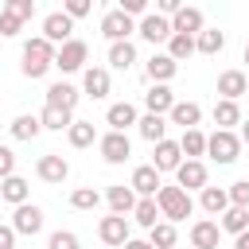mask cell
I'll return each instance as SVG.
<instances>
[{
  "instance_id": "cell-40",
  "label": "cell",
  "mask_w": 249,
  "mask_h": 249,
  "mask_svg": "<svg viewBox=\"0 0 249 249\" xmlns=\"http://www.w3.org/2000/svg\"><path fill=\"white\" fill-rule=\"evenodd\" d=\"M47 249H82V245H78V233H70V230H54V233L47 237Z\"/></svg>"
},
{
  "instance_id": "cell-19",
  "label": "cell",
  "mask_w": 249,
  "mask_h": 249,
  "mask_svg": "<svg viewBox=\"0 0 249 249\" xmlns=\"http://www.w3.org/2000/svg\"><path fill=\"white\" fill-rule=\"evenodd\" d=\"M78 97H82V93H78L70 82H54V86L47 89V105H51V109H62V113H74Z\"/></svg>"
},
{
  "instance_id": "cell-15",
  "label": "cell",
  "mask_w": 249,
  "mask_h": 249,
  "mask_svg": "<svg viewBox=\"0 0 249 249\" xmlns=\"http://www.w3.org/2000/svg\"><path fill=\"white\" fill-rule=\"evenodd\" d=\"M136 31H140L148 43H167V39H171V19H163V16H156V12H148V16L136 23Z\"/></svg>"
},
{
  "instance_id": "cell-1",
  "label": "cell",
  "mask_w": 249,
  "mask_h": 249,
  "mask_svg": "<svg viewBox=\"0 0 249 249\" xmlns=\"http://www.w3.org/2000/svg\"><path fill=\"white\" fill-rule=\"evenodd\" d=\"M54 47L43 39V35H35V39H27L23 43V62H19V70H23V78H43L51 66H54Z\"/></svg>"
},
{
  "instance_id": "cell-17",
  "label": "cell",
  "mask_w": 249,
  "mask_h": 249,
  "mask_svg": "<svg viewBox=\"0 0 249 249\" xmlns=\"http://www.w3.org/2000/svg\"><path fill=\"white\" fill-rule=\"evenodd\" d=\"M198 31H206V23H202V12L198 8H179V16L171 19V35H198Z\"/></svg>"
},
{
  "instance_id": "cell-41",
  "label": "cell",
  "mask_w": 249,
  "mask_h": 249,
  "mask_svg": "<svg viewBox=\"0 0 249 249\" xmlns=\"http://www.w3.org/2000/svg\"><path fill=\"white\" fill-rule=\"evenodd\" d=\"M230 191V206H241V210H249V179H237L233 187H226Z\"/></svg>"
},
{
  "instance_id": "cell-12",
  "label": "cell",
  "mask_w": 249,
  "mask_h": 249,
  "mask_svg": "<svg viewBox=\"0 0 249 249\" xmlns=\"http://www.w3.org/2000/svg\"><path fill=\"white\" fill-rule=\"evenodd\" d=\"M218 241H222V226L214 218H198L191 226V249H218Z\"/></svg>"
},
{
  "instance_id": "cell-7",
  "label": "cell",
  "mask_w": 249,
  "mask_h": 249,
  "mask_svg": "<svg viewBox=\"0 0 249 249\" xmlns=\"http://www.w3.org/2000/svg\"><path fill=\"white\" fill-rule=\"evenodd\" d=\"M70 31H74V19H70L66 12H51V16H43V39H47L51 47H54V43H58V47L70 43V39H74Z\"/></svg>"
},
{
  "instance_id": "cell-6",
  "label": "cell",
  "mask_w": 249,
  "mask_h": 249,
  "mask_svg": "<svg viewBox=\"0 0 249 249\" xmlns=\"http://www.w3.org/2000/svg\"><path fill=\"white\" fill-rule=\"evenodd\" d=\"M97 237H101L109 249H124V245H128V218H121V214L101 218V222H97Z\"/></svg>"
},
{
  "instance_id": "cell-37",
  "label": "cell",
  "mask_w": 249,
  "mask_h": 249,
  "mask_svg": "<svg viewBox=\"0 0 249 249\" xmlns=\"http://www.w3.org/2000/svg\"><path fill=\"white\" fill-rule=\"evenodd\" d=\"M198 47H195V35H171L167 39V54L175 58V62H183V58H191Z\"/></svg>"
},
{
  "instance_id": "cell-34",
  "label": "cell",
  "mask_w": 249,
  "mask_h": 249,
  "mask_svg": "<svg viewBox=\"0 0 249 249\" xmlns=\"http://www.w3.org/2000/svg\"><path fill=\"white\" fill-rule=\"evenodd\" d=\"M132 218H136L144 230H152V226H160V218H163V214H160V202H156V198H140V202H136V210H132Z\"/></svg>"
},
{
  "instance_id": "cell-16",
  "label": "cell",
  "mask_w": 249,
  "mask_h": 249,
  "mask_svg": "<svg viewBox=\"0 0 249 249\" xmlns=\"http://www.w3.org/2000/svg\"><path fill=\"white\" fill-rule=\"evenodd\" d=\"M218 93H222V101H237L241 93H249V78L241 70H222L218 74Z\"/></svg>"
},
{
  "instance_id": "cell-43",
  "label": "cell",
  "mask_w": 249,
  "mask_h": 249,
  "mask_svg": "<svg viewBox=\"0 0 249 249\" xmlns=\"http://www.w3.org/2000/svg\"><path fill=\"white\" fill-rule=\"evenodd\" d=\"M19 27H23V19L4 8V12H0V35H19Z\"/></svg>"
},
{
  "instance_id": "cell-29",
  "label": "cell",
  "mask_w": 249,
  "mask_h": 249,
  "mask_svg": "<svg viewBox=\"0 0 249 249\" xmlns=\"http://www.w3.org/2000/svg\"><path fill=\"white\" fill-rule=\"evenodd\" d=\"M39 132H43V121H39L35 113H19V117L12 121V136H16V140H35Z\"/></svg>"
},
{
  "instance_id": "cell-45",
  "label": "cell",
  "mask_w": 249,
  "mask_h": 249,
  "mask_svg": "<svg viewBox=\"0 0 249 249\" xmlns=\"http://www.w3.org/2000/svg\"><path fill=\"white\" fill-rule=\"evenodd\" d=\"M8 12L19 16V19H31L35 16V0H8Z\"/></svg>"
},
{
  "instance_id": "cell-27",
  "label": "cell",
  "mask_w": 249,
  "mask_h": 249,
  "mask_svg": "<svg viewBox=\"0 0 249 249\" xmlns=\"http://www.w3.org/2000/svg\"><path fill=\"white\" fill-rule=\"evenodd\" d=\"M27 191H31V187H27V179H19V175H8V179L0 183V198L12 202V206H23V202H27Z\"/></svg>"
},
{
  "instance_id": "cell-4",
  "label": "cell",
  "mask_w": 249,
  "mask_h": 249,
  "mask_svg": "<svg viewBox=\"0 0 249 249\" xmlns=\"http://www.w3.org/2000/svg\"><path fill=\"white\" fill-rule=\"evenodd\" d=\"M132 31H136V23H132V16H124L121 8H113V12L101 16V35H105L109 43H128Z\"/></svg>"
},
{
  "instance_id": "cell-25",
  "label": "cell",
  "mask_w": 249,
  "mask_h": 249,
  "mask_svg": "<svg viewBox=\"0 0 249 249\" xmlns=\"http://www.w3.org/2000/svg\"><path fill=\"white\" fill-rule=\"evenodd\" d=\"M144 105H148V113L163 117V113H171V105H175V93H171L167 86H152V89L144 93Z\"/></svg>"
},
{
  "instance_id": "cell-39",
  "label": "cell",
  "mask_w": 249,
  "mask_h": 249,
  "mask_svg": "<svg viewBox=\"0 0 249 249\" xmlns=\"http://www.w3.org/2000/svg\"><path fill=\"white\" fill-rule=\"evenodd\" d=\"M97 202H101V195H97L93 187H78V191L70 195V206H74V210H97Z\"/></svg>"
},
{
  "instance_id": "cell-20",
  "label": "cell",
  "mask_w": 249,
  "mask_h": 249,
  "mask_svg": "<svg viewBox=\"0 0 249 249\" xmlns=\"http://www.w3.org/2000/svg\"><path fill=\"white\" fill-rule=\"evenodd\" d=\"M105 198H109V210H113V214H121V218H124V214H132V210H136V202H140V198H136V191H132V187H124V183L109 187V191H105Z\"/></svg>"
},
{
  "instance_id": "cell-11",
  "label": "cell",
  "mask_w": 249,
  "mask_h": 249,
  "mask_svg": "<svg viewBox=\"0 0 249 249\" xmlns=\"http://www.w3.org/2000/svg\"><path fill=\"white\" fill-rule=\"evenodd\" d=\"M128 187H132V191H136L140 198H156L163 183H160V171H156L152 163H140V167L132 171V179H128Z\"/></svg>"
},
{
  "instance_id": "cell-10",
  "label": "cell",
  "mask_w": 249,
  "mask_h": 249,
  "mask_svg": "<svg viewBox=\"0 0 249 249\" xmlns=\"http://www.w3.org/2000/svg\"><path fill=\"white\" fill-rule=\"evenodd\" d=\"M12 230H16V233H23V237H35V233L43 230V210H39L35 202L16 206V214H12Z\"/></svg>"
},
{
  "instance_id": "cell-30",
  "label": "cell",
  "mask_w": 249,
  "mask_h": 249,
  "mask_svg": "<svg viewBox=\"0 0 249 249\" xmlns=\"http://www.w3.org/2000/svg\"><path fill=\"white\" fill-rule=\"evenodd\" d=\"M179 148H183V156H187V160L206 156V132H202V128H187V132L179 136Z\"/></svg>"
},
{
  "instance_id": "cell-9",
  "label": "cell",
  "mask_w": 249,
  "mask_h": 249,
  "mask_svg": "<svg viewBox=\"0 0 249 249\" xmlns=\"http://www.w3.org/2000/svg\"><path fill=\"white\" fill-rule=\"evenodd\" d=\"M175 187H183L187 195L191 191H202L206 187V163L202 160H183L179 171H175Z\"/></svg>"
},
{
  "instance_id": "cell-51",
  "label": "cell",
  "mask_w": 249,
  "mask_h": 249,
  "mask_svg": "<svg viewBox=\"0 0 249 249\" xmlns=\"http://www.w3.org/2000/svg\"><path fill=\"white\" fill-rule=\"evenodd\" d=\"M245 62H249V43H245Z\"/></svg>"
},
{
  "instance_id": "cell-14",
  "label": "cell",
  "mask_w": 249,
  "mask_h": 249,
  "mask_svg": "<svg viewBox=\"0 0 249 249\" xmlns=\"http://www.w3.org/2000/svg\"><path fill=\"white\" fill-rule=\"evenodd\" d=\"M35 175H39L43 183H62V179L70 175V163H66L62 156L47 152V156H39V163H35Z\"/></svg>"
},
{
  "instance_id": "cell-24",
  "label": "cell",
  "mask_w": 249,
  "mask_h": 249,
  "mask_svg": "<svg viewBox=\"0 0 249 249\" xmlns=\"http://www.w3.org/2000/svg\"><path fill=\"white\" fill-rule=\"evenodd\" d=\"M105 124H109V132H124L128 124H136V109H132L128 101H117V105H109Z\"/></svg>"
},
{
  "instance_id": "cell-21",
  "label": "cell",
  "mask_w": 249,
  "mask_h": 249,
  "mask_svg": "<svg viewBox=\"0 0 249 249\" xmlns=\"http://www.w3.org/2000/svg\"><path fill=\"white\" fill-rule=\"evenodd\" d=\"M198 206H202L210 218H222V214L230 210V191H226V187H202Z\"/></svg>"
},
{
  "instance_id": "cell-5",
  "label": "cell",
  "mask_w": 249,
  "mask_h": 249,
  "mask_svg": "<svg viewBox=\"0 0 249 249\" xmlns=\"http://www.w3.org/2000/svg\"><path fill=\"white\" fill-rule=\"evenodd\" d=\"M86 58H89V47H86L82 39H70V43H62V47H58L54 66H58L62 74H74V70H82V66H86Z\"/></svg>"
},
{
  "instance_id": "cell-28",
  "label": "cell",
  "mask_w": 249,
  "mask_h": 249,
  "mask_svg": "<svg viewBox=\"0 0 249 249\" xmlns=\"http://www.w3.org/2000/svg\"><path fill=\"white\" fill-rule=\"evenodd\" d=\"M214 124H218L222 132H233V124H241L237 101H218V105H214Z\"/></svg>"
},
{
  "instance_id": "cell-35",
  "label": "cell",
  "mask_w": 249,
  "mask_h": 249,
  "mask_svg": "<svg viewBox=\"0 0 249 249\" xmlns=\"http://www.w3.org/2000/svg\"><path fill=\"white\" fill-rule=\"evenodd\" d=\"M195 47H198L202 54H218V51L226 47V35H222L218 27H206V31H198V35H195Z\"/></svg>"
},
{
  "instance_id": "cell-48",
  "label": "cell",
  "mask_w": 249,
  "mask_h": 249,
  "mask_svg": "<svg viewBox=\"0 0 249 249\" xmlns=\"http://www.w3.org/2000/svg\"><path fill=\"white\" fill-rule=\"evenodd\" d=\"M124 249H152V241H136V237H128V245Z\"/></svg>"
},
{
  "instance_id": "cell-2",
  "label": "cell",
  "mask_w": 249,
  "mask_h": 249,
  "mask_svg": "<svg viewBox=\"0 0 249 249\" xmlns=\"http://www.w3.org/2000/svg\"><path fill=\"white\" fill-rule=\"evenodd\" d=\"M156 202H160V214H163V222H187L191 218V210H195V202H191V195L183 191V187H160V195H156Z\"/></svg>"
},
{
  "instance_id": "cell-22",
  "label": "cell",
  "mask_w": 249,
  "mask_h": 249,
  "mask_svg": "<svg viewBox=\"0 0 249 249\" xmlns=\"http://www.w3.org/2000/svg\"><path fill=\"white\" fill-rule=\"evenodd\" d=\"M82 89L97 101V97H105L109 93V70L105 66H86V74H82Z\"/></svg>"
},
{
  "instance_id": "cell-32",
  "label": "cell",
  "mask_w": 249,
  "mask_h": 249,
  "mask_svg": "<svg viewBox=\"0 0 249 249\" xmlns=\"http://www.w3.org/2000/svg\"><path fill=\"white\" fill-rule=\"evenodd\" d=\"M66 140H70V148H89V144L97 140L93 121H74V124L66 128Z\"/></svg>"
},
{
  "instance_id": "cell-3",
  "label": "cell",
  "mask_w": 249,
  "mask_h": 249,
  "mask_svg": "<svg viewBox=\"0 0 249 249\" xmlns=\"http://www.w3.org/2000/svg\"><path fill=\"white\" fill-rule=\"evenodd\" d=\"M206 156H210L214 163H233V160L241 156V136L218 128L214 136H206Z\"/></svg>"
},
{
  "instance_id": "cell-18",
  "label": "cell",
  "mask_w": 249,
  "mask_h": 249,
  "mask_svg": "<svg viewBox=\"0 0 249 249\" xmlns=\"http://www.w3.org/2000/svg\"><path fill=\"white\" fill-rule=\"evenodd\" d=\"M144 70H148V78H152V86H167V82L175 78V70H179V62H175L171 54H152Z\"/></svg>"
},
{
  "instance_id": "cell-50",
  "label": "cell",
  "mask_w": 249,
  "mask_h": 249,
  "mask_svg": "<svg viewBox=\"0 0 249 249\" xmlns=\"http://www.w3.org/2000/svg\"><path fill=\"white\" fill-rule=\"evenodd\" d=\"M241 144H249V121H241Z\"/></svg>"
},
{
  "instance_id": "cell-44",
  "label": "cell",
  "mask_w": 249,
  "mask_h": 249,
  "mask_svg": "<svg viewBox=\"0 0 249 249\" xmlns=\"http://www.w3.org/2000/svg\"><path fill=\"white\" fill-rule=\"evenodd\" d=\"M8 175H16V152L0 144V183H4Z\"/></svg>"
},
{
  "instance_id": "cell-47",
  "label": "cell",
  "mask_w": 249,
  "mask_h": 249,
  "mask_svg": "<svg viewBox=\"0 0 249 249\" xmlns=\"http://www.w3.org/2000/svg\"><path fill=\"white\" fill-rule=\"evenodd\" d=\"M16 237H19V233H16L12 226H0V249H16Z\"/></svg>"
},
{
  "instance_id": "cell-13",
  "label": "cell",
  "mask_w": 249,
  "mask_h": 249,
  "mask_svg": "<svg viewBox=\"0 0 249 249\" xmlns=\"http://www.w3.org/2000/svg\"><path fill=\"white\" fill-rule=\"evenodd\" d=\"M179 163H183L179 140H160L156 152H152V167H156V171H179Z\"/></svg>"
},
{
  "instance_id": "cell-42",
  "label": "cell",
  "mask_w": 249,
  "mask_h": 249,
  "mask_svg": "<svg viewBox=\"0 0 249 249\" xmlns=\"http://www.w3.org/2000/svg\"><path fill=\"white\" fill-rule=\"evenodd\" d=\"M62 12H66L70 19H82V16H89V12H93V4H89V0H66V4H62Z\"/></svg>"
},
{
  "instance_id": "cell-49",
  "label": "cell",
  "mask_w": 249,
  "mask_h": 249,
  "mask_svg": "<svg viewBox=\"0 0 249 249\" xmlns=\"http://www.w3.org/2000/svg\"><path fill=\"white\" fill-rule=\"evenodd\" d=\"M233 249H249V230H245V233H241V237L233 241Z\"/></svg>"
},
{
  "instance_id": "cell-23",
  "label": "cell",
  "mask_w": 249,
  "mask_h": 249,
  "mask_svg": "<svg viewBox=\"0 0 249 249\" xmlns=\"http://www.w3.org/2000/svg\"><path fill=\"white\" fill-rule=\"evenodd\" d=\"M167 121H171V124H183V132H187V128H198L202 109H198L195 101H175V105H171V113H167Z\"/></svg>"
},
{
  "instance_id": "cell-36",
  "label": "cell",
  "mask_w": 249,
  "mask_h": 249,
  "mask_svg": "<svg viewBox=\"0 0 249 249\" xmlns=\"http://www.w3.org/2000/svg\"><path fill=\"white\" fill-rule=\"evenodd\" d=\"M148 241H152V249H171V245L179 241V233H175L171 222H160V226L148 230Z\"/></svg>"
},
{
  "instance_id": "cell-46",
  "label": "cell",
  "mask_w": 249,
  "mask_h": 249,
  "mask_svg": "<svg viewBox=\"0 0 249 249\" xmlns=\"http://www.w3.org/2000/svg\"><path fill=\"white\" fill-rule=\"evenodd\" d=\"M121 12H124V16H140V19H144V16H148V4H144V0H121Z\"/></svg>"
},
{
  "instance_id": "cell-8",
  "label": "cell",
  "mask_w": 249,
  "mask_h": 249,
  "mask_svg": "<svg viewBox=\"0 0 249 249\" xmlns=\"http://www.w3.org/2000/svg\"><path fill=\"white\" fill-rule=\"evenodd\" d=\"M97 152H101L105 163H124V160L132 156V144H128L124 132H105V136L97 140Z\"/></svg>"
},
{
  "instance_id": "cell-31",
  "label": "cell",
  "mask_w": 249,
  "mask_h": 249,
  "mask_svg": "<svg viewBox=\"0 0 249 249\" xmlns=\"http://www.w3.org/2000/svg\"><path fill=\"white\" fill-rule=\"evenodd\" d=\"M218 226L226 230V233H233V237H241L245 230H249V210H241V206H230L222 218H218Z\"/></svg>"
},
{
  "instance_id": "cell-26",
  "label": "cell",
  "mask_w": 249,
  "mask_h": 249,
  "mask_svg": "<svg viewBox=\"0 0 249 249\" xmlns=\"http://www.w3.org/2000/svg\"><path fill=\"white\" fill-rule=\"evenodd\" d=\"M136 128H140V136H144L148 144L167 140V121H163V117H156V113H144V117L136 121Z\"/></svg>"
},
{
  "instance_id": "cell-38",
  "label": "cell",
  "mask_w": 249,
  "mask_h": 249,
  "mask_svg": "<svg viewBox=\"0 0 249 249\" xmlns=\"http://www.w3.org/2000/svg\"><path fill=\"white\" fill-rule=\"evenodd\" d=\"M39 121H43V128H51V132H62V128H70V124H74V121H70V113H62V109H51V105H43Z\"/></svg>"
},
{
  "instance_id": "cell-33",
  "label": "cell",
  "mask_w": 249,
  "mask_h": 249,
  "mask_svg": "<svg viewBox=\"0 0 249 249\" xmlns=\"http://www.w3.org/2000/svg\"><path fill=\"white\" fill-rule=\"evenodd\" d=\"M136 62V47L132 43H109V66L113 70H128Z\"/></svg>"
}]
</instances>
